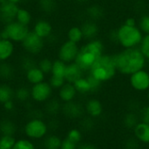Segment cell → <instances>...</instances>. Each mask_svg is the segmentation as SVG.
<instances>
[{
	"label": "cell",
	"instance_id": "6da1fadb",
	"mask_svg": "<svg viewBox=\"0 0 149 149\" xmlns=\"http://www.w3.org/2000/svg\"><path fill=\"white\" fill-rule=\"evenodd\" d=\"M117 72L122 75L130 76L131 74L145 69L148 60L139 49L128 48L113 54Z\"/></svg>",
	"mask_w": 149,
	"mask_h": 149
},
{
	"label": "cell",
	"instance_id": "7a4b0ae2",
	"mask_svg": "<svg viewBox=\"0 0 149 149\" xmlns=\"http://www.w3.org/2000/svg\"><path fill=\"white\" fill-rule=\"evenodd\" d=\"M104 44L100 39L89 40L79 48L75 63L84 72H88L95 62L104 54Z\"/></svg>",
	"mask_w": 149,
	"mask_h": 149
},
{
	"label": "cell",
	"instance_id": "3957f363",
	"mask_svg": "<svg viewBox=\"0 0 149 149\" xmlns=\"http://www.w3.org/2000/svg\"><path fill=\"white\" fill-rule=\"evenodd\" d=\"M117 68L113 57L111 54L104 53L92 66L88 74L101 83L112 80L117 74Z\"/></svg>",
	"mask_w": 149,
	"mask_h": 149
},
{
	"label": "cell",
	"instance_id": "277c9868",
	"mask_svg": "<svg viewBox=\"0 0 149 149\" xmlns=\"http://www.w3.org/2000/svg\"><path fill=\"white\" fill-rule=\"evenodd\" d=\"M143 36L144 34L140 30L138 25L129 26L123 24L115 31L116 42L123 49L139 47Z\"/></svg>",
	"mask_w": 149,
	"mask_h": 149
},
{
	"label": "cell",
	"instance_id": "5b68a950",
	"mask_svg": "<svg viewBox=\"0 0 149 149\" xmlns=\"http://www.w3.org/2000/svg\"><path fill=\"white\" fill-rule=\"evenodd\" d=\"M23 132L26 138L33 141H43L48 135L49 125L41 117L35 116L25 122Z\"/></svg>",
	"mask_w": 149,
	"mask_h": 149
},
{
	"label": "cell",
	"instance_id": "8992f818",
	"mask_svg": "<svg viewBox=\"0 0 149 149\" xmlns=\"http://www.w3.org/2000/svg\"><path fill=\"white\" fill-rule=\"evenodd\" d=\"M2 31L3 38H7L13 43H22L28 33L31 31L28 25L20 24L17 21H12L4 24Z\"/></svg>",
	"mask_w": 149,
	"mask_h": 149
},
{
	"label": "cell",
	"instance_id": "52a82bcc",
	"mask_svg": "<svg viewBox=\"0 0 149 149\" xmlns=\"http://www.w3.org/2000/svg\"><path fill=\"white\" fill-rule=\"evenodd\" d=\"M53 88L48 81H42L32 85L30 88L31 100L37 104H45L52 98Z\"/></svg>",
	"mask_w": 149,
	"mask_h": 149
},
{
	"label": "cell",
	"instance_id": "ba28073f",
	"mask_svg": "<svg viewBox=\"0 0 149 149\" xmlns=\"http://www.w3.org/2000/svg\"><path fill=\"white\" fill-rule=\"evenodd\" d=\"M79 46L78 44L65 40L61 44L58 50V58L65 62V64H70L75 62L76 58L79 52Z\"/></svg>",
	"mask_w": 149,
	"mask_h": 149
},
{
	"label": "cell",
	"instance_id": "9c48e42d",
	"mask_svg": "<svg viewBox=\"0 0 149 149\" xmlns=\"http://www.w3.org/2000/svg\"><path fill=\"white\" fill-rule=\"evenodd\" d=\"M21 45L30 55H38L44 49L45 40L31 31L21 43Z\"/></svg>",
	"mask_w": 149,
	"mask_h": 149
},
{
	"label": "cell",
	"instance_id": "30bf717a",
	"mask_svg": "<svg viewBox=\"0 0 149 149\" xmlns=\"http://www.w3.org/2000/svg\"><path fill=\"white\" fill-rule=\"evenodd\" d=\"M131 87L137 92H148L149 89V72L146 69L140 70L129 76Z\"/></svg>",
	"mask_w": 149,
	"mask_h": 149
},
{
	"label": "cell",
	"instance_id": "8fae6325",
	"mask_svg": "<svg viewBox=\"0 0 149 149\" xmlns=\"http://www.w3.org/2000/svg\"><path fill=\"white\" fill-rule=\"evenodd\" d=\"M19 9L18 4L10 3L7 0L0 3V21L4 24L15 21L17 12Z\"/></svg>",
	"mask_w": 149,
	"mask_h": 149
},
{
	"label": "cell",
	"instance_id": "7c38bea8",
	"mask_svg": "<svg viewBox=\"0 0 149 149\" xmlns=\"http://www.w3.org/2000/svg\"><path fill=\"white\" fill-rule=\"evenodd\" d=\"M61 113L66 118L76 120V119H80L86 112H85V107L81 104L73 100L68 103L62 104Z\"/></svg>",
	"mask_w": 149,
	"mask_h": 149
},
{
	"label": "cell",
	"instance_id": "4fadbf2b",
	"mask_svg": "<svg viewBox=\"0 0 149 149\" xmlns=\"http://www.w3.org/2000/svg\"><path fill=\"white\" fill-rule=\"evenodd\" d=\"M77 95L78 92L72 83L65 82V84L58 90V98L62 104L75 100Z\"/></svg>",
	"mask_w": 149,
	"mask_h": 149
},
{
	"label": "cell",
	"instance_id": "5bb4252c",
	"mask_svg": "<svg viewBox=\"0 0 149 149\" xmlns=\"http://www.w3.org/2000/svg\"><path fill=\"white\" fill-rule=\"evenodd\" d=\"M32 31L36 33L39 38L45 40L52 36L53 31V27L49 21L45 19H39L34 24Z\"/></svg>",
	"mask_w": 149,
	"mask_h": 149
},
{
	"label": "cell",
	"instance_id": "9a60e30c",
	"mask_svg": "<svg viewBox=\"0 0 149 149\" xmlns=\"http://www.w3.org/2000/svg\"><path fill=\"white\" fill-rule=\"evenodd\" d=\"M85 112L91 118L95 119L101 116L103 113V105L100 100L92 98L89 99L85 104Z\"/></svg>",
	"mask_w": 149,
	"mask_h": 149
},
{
	"label": "cell",
	"instance_id": "2e32d148",
	"mask_svg": "<svg viewBox=\"0 0 149 149\" xmlns=\"http://www.w3.org/2000/svg\"><path fill=\"white\" fill-rule=\"evenodd\" d=\"M81 30L84 35V39L89 41L92 39L96 38V37L98 36L99 32H100V28L97 24V23L95 21L93 20H86L81 25Z\"/></svg>",
	"mask_w": 149,
	"mask_h": 149
},
{
	"label": "cell",
	"instance_id": "e0dca14e",
	"mask_svg": "<svg viewBox=\"0 0 149 149\" xmlns=\"http://www.w3.org/2000/svg\"><path fill=\"white\" fill-rule=\"evenodd\" d=\"M83 70L75 63H70L66 65V70L65 73V79L68 83H74L77 79L84 76Z\"/></svg>",
	"mask_w": 149,
	"mask_h": 149
},
{
	"label": "cell",
	"instance_id": "ac0fdd59",
	"mask_svg": "<svg viewBox=\"0 0 149 149\" xmlns=\"http://www.w3.org/2000/svg\"><path fill=\"white\" fill-rule=\"evenodd\" d=\"M15 45L12 41L7 38L0 40V62L8 61L14 54Z\"/></svg>",
	"mask_w": 149,
	"mask_h": 149
},
{
	"label": "cell",
	"instance_id": "d6986e66",
	"mask_svg": "<svg viewBox=\"0 0 149 149\" xmlns=\"http://www.w3.org/2000/svg\"><path fill=\"white\" fill-rule=\"evenodd\" d=\"M134 138L141 143L149 144V124L140 121L133 129Z\"/></svg>",
	"mask_w": 149,
	"mask_h": 149
},
{
	"label": "cell",
	"instance_id": "ffe728a7",
	"mask_svg": "<svg viewBox=\"0 0 149 149\" xmlns=\"http://www.w3.org/2000/svg\"><path fill=\"white\" fill-rule=\"evenodd\" d=\"M45 76L46 75L39 69L38 65H35L25 72V79L31 86L45 81Z\"/></svg>",
	"mask_w": 149,
	"mask_h": 149
},
{
	"label": "cell",
	"instance_id": "44dd1931",
	"mask_svg": "<svg viewBox=\"0 0 149 149\" xmlns=\"http://www.w3.org/2000/svg\"><path fill=\"white\" fill-rule=\"evenodd\" d=\"M63 140L57 134H48L43 140L44 149H60Z\"/></svg>",
	"mask_w": 149,
	"mask_h": 149
},
{
	"label": "cell",
	"instance_id": "7402d4cb",
	"mask_svg": "<svg viewBox=\"0 0 149 149\" xmlns=\"http://www.w3.org/2000/svg\"><path fill=\"white\" fill-rule=\"evenodd\" d=\"M62 102L58 99L52 98L46 103H45V111L47 114L51 116H56L59 112H61Z\"/></svg>",
	"mask_w": 149,
	"mask_h": 149
},
{
	"label": "cell",
	"instance_id": "603a6c76",
	"mask_svg": "<svg viewBox=\"0 0 149 149\" xmlns=\"http://www.w3.org/2000/svg\"><path fill=\"white\" fill-rule=\"evenodd\" d=\"M73 86H75L78 93L79 94H87V93H92V88L91 85L89 82V79L87 76H83L77 79L74 83Z\"/></svg>",
	"mask_w": 149,
	"mask_h": 149
},
{
	"label": "cell",
	"instance_id": "cb8c5ba5",
	"mask_svg": "<svg viewBox=\"0 0 149 149\" xmlns=\"http://www.w3.org/2000/svg\"><path fill=\"white\" fill-rule=\"evenodd\" d=\"M15 90L6 83L0 84V104L3 105L5 102L14 99Z\"/></svg>",
	"mask_w": 149,
	"mask_h": 149
},
{
	"label": "cell",
	"instance_id": "d4e9b609",
	"mask_svg": "<svg viewBox=\"0 0 149 149\" xmlns=\"http://www.w3.org/2000/svg\"><path fill=\"white\" fill-rule=\"evenodd\" d=\"M67 40L73 42L75 44H79L84 40V35L81 30V27L79 25L72 26L67 31Z\"/></svg>",
	"mask_w": 149,
	"mask_h": 149
},
{
	"label": "cell",
	"instance_id": "484cf974",
	"mask_svg": "<svg viewBox=\"0 0 149 149\" xmlns=\"http://www.w3.org/2000/svg\"><path fill=\"white\" fill-rule=\"evenodd\" d=\"M17 132V126L14 121L4 119L0 121V134L1 135H15Z\"/></svg>",
	"mask_w": 149,
	"mask_h": 149
},
{
	"label": "cell",
	"instance_id": "4316f807",
	"mask_svg": "<svg viewBox=\"0 0 149 149\" xmlns=\"http://www.w3.org/2000/svg\"><path fill=\"white\" fill-rule=\"evenodd\" d=\"M86 15L88 16L90 20L97 22L104 16V10L100 5L92 4L86 9Z\"/></svg>",
	"mask_w": 149,
	"mask_h": 149
},
{
	"label": "cell",
	"instance_id": "83f0119b",
	"mask_svg": "<svg viewBox=\"0 0 149 149\" xmlns=\"http://www.w3.org/2000/svg\"><path fill=\"white\" fill-rule=\"evenodd\" d=\"M66 65H67V64H65V62H63L62 60H60L58 58L53 60L52 67V72H51V74L50 75L56 76V77L65 78Z\"/></svg>",
	"mask_w": 149,
	"mask_h": 149
},
{
	"label": "cell",
	"instance_id": "f1b7e54d",
	"mask_svg": "<svg viewBox=\"0 0 149 149\" xmlns=\"http://www.w3.org/2000/svg\"><path fill=\"white\" fill-rule=\"evenodd\" d=\"M32 19V16L31 13L30 12V10H28L25 8H21L19 7L17 12V16H16V21L19 22L20 24H23L24 25H28L31 24Z\"/></svg>",
	"mask_w": 149,
	"mask_h": 149
},
{
	"label": "cell",
	"instance_id": "f546056e",
	"mask_svg": "<svg viewBox=\"0 0 149 149\" xmlns=\"http://www.w3.org/2000/svg\"><path fill=\"white\" fill-rule=\"evenodd\" d=\"M14 99L21 103H25L31 100V91L30 88L26 86H20L15 90Z\"/></svg>",
	"mask_w": 149,
	"mask_h": 149
},
{
	"label": "cell",
	"instance_id": "4dcf8cb0",
	"mask_svg": "<svg viewBox=\"0 0 149 149\" xmlns=\"http://www.w3.org/2000/svg\"><path fill=\"white\" fill-rule=\"evenodd\" d=\"M140 117L134 113H127L123 119V125L128 129H134L135 126L140 122Z\"/></svg>",
	"mask_w": 149,
	"mask_h": 149
},
{
	"label": "cell",
	"instance_id": "1f68e13d",
	"mask_svg": "<svg viewBox=\"0 0 149 149\" xmlns=\"http://www.w3.org/2000/svg\"><path fill=\"white\" fill-rule=\"evenodd\" d=\"M14 75L13 67L6 62H0V79L3 80L10 79Z\"/></svg>",
	"mask_w": 149,
	"mask_h": 149
},
{
	"label": "cell",
	"instance_id": "d6a6232c",
	"mask_svg": "<svg viewBox=\"0 0 149 149\" xmlns=\"http://www.w3.org/2000/svg\"><path fill=\"white\" fill-rule=\"evenodd\" d=\"M12 149H37V147L33 141L26 137H22L16 140Z\"/></svg>",
	"mask_w": 149,
	"mask_h": 149
},
{
	"label": "cell",
	"instance_id": "836d02e7",
	"mask_svg": "<svg viewBox=\"0 0 149 149\" xmlns=\"http://www.w3.org/2000/svg\"><path fill=\"white\" fill-rule=\"evenodd\" d=\"M38 6L40 10L45 13H52L57 7L55 0H38Z\"/></svg>",
	"mask_w": 149,
	"mask_h": 149
},
{
	"label": "cell",
	"instance_id": "e575fe53",
	"mask_svg": "<svg viewBox=\"0 0 149 149\" xmlns=\"http://www.w3.org/2000/svg\"><path fill=\"white\" fill-rule=\"evenodd\" d=\"M16 138L13 135H1L0 136V149H12Z\"/></svg>",
	"mask_w": 149,
	"mask_h": 149
},
{
	"label": "cell",
	"instance_id": "d590c367",
	"mask_svg": "<svg viewBox=\"0 0 149 149\" xmlns=\"http://www.w3.org/2000/svg\"><path fill=\"white\" fill-rule=\"evenodd\" d=\"M52 63H53V60H52V59H50L48 58H43L38 62L37 65L39 67V69L45 75H48V74H51Z\"/></svg>",
	"mask_w": 149,
	"mask_h": 149
},
{
	"label": "cell",
	"instance_id": "8d00e7d4",
	"mask_svg": "<svg viewBox=\"0 0 149 149\" xmlns=\"http://www.w3.org/2000/svg\"><path fill=\"white\" fill-rule=\"evenodd\" d=\"M65 138L67 140H69L70 141L79 145V144H80V142L82 141V133L78 128H72L71 130L68 131Z\"/></svg>",
	"mask_w": 149,
	"mask_h": 149
},
{
	"label": "cell",
	"instance_id": "74e56055",
	"mask_svg": "<svg viewBox=\"0 0 149 149\" xmlns=\"http://www.w3.org/2000/svg\"><path fill=\"white\" fill-rule=\"evenodd\" d=\"M138 27L143 34H149V13L143 14L138 22Z\"/></svg>",
	"mask_w": 149,
	"mask_h": 149
},
{
	"label": "cell",
	"instance_id": "f35d334b",
	"mask_svg": "<svg viewBox=\"0 0 149 149\" xmlns=\"http://www.w3.org/2000/svg\"><path fill=\"white\" fill-rule=\"evenodd\" d=\"M139 49L146 58V59L149 61V34H144L143 38L139 45Z\"/></svg>",
	"mask_w": 149,
	"mask_h": 149
},
{
	"label": "cell",
	"instance_id": "ab89813d",
	"mask_svg": "<svg viewBox=\"0 0 149 149\" xmlns=\"http://www.w3.org/2000/svg\"><path fill=\"white\" fill-rule=\"evenodd\" d=\"M48 82L50 83L51 86L54 89V90H58L60 87H62L65 84V78L62 77H56V76H52L50 75L49 80Z\"/></svg>",
	"mask_w": 149,
	"mask_h": 149
},
{
	"label": "cell",
	"instance_id": "60d3db41",
	"mask_svg": "<svg viewBox=\"0 0 149 149\" xmlns=\"http://www.w3.org/2000/svg\"><path fill=\"white\" fill-rule=\"evenodd\" d=\"M35 65H37L35 60L32 59V58H30V57L24 58L22 60V62H21V66H22V68H23V70H24V72H26L27 70L31 69V67H33V66H35Z\"/></svg>",
	"mask_w": 149,
	"mask_h": 149
},
{
	"label": "cell",
	"instance_id": "b9f144b4",
	"mask_svg": "<svg viewBox=\"0 0 149 149\" xmlns=\"http://www.w3.org/2000/svg\"><path fill=\"white\" fill-rule=\"evenodd\" d=\"M140 120L149 124V106H146L142 107V109L141 110Z\"/></svg>",
	"mask_w": 149,
	"mask_h": 149
},
{
	"label": "cell",
	"instance_id": "7bdbcfd3",
	"mask_svg": "<svg viewBox=\"0 0 149 149\" xmlns=\"http://www.w3.org/2000/svg\"><path fill=\"white\" fill-rule=\"evenodd\" d=\"M124 149H139V141L135 138L128 139L125 143Z\"/></svg>",
	"mask_w": 149,
	"mask_h": 149
},
{
	"label": "cell",
	"instance_id": "ee69618b",
	"mask_svg": "<svg viewBox=\"0 0 149 149\" xmlns=\"http://www.w3.org/2000/svg\"><path fill=\"white\" fill-rule=\"evenodd\" d=\"M78 145L70 141L69 140H67L66 138L63 140L62 141V145H61V148L60 149H77Z\"/></svg>",
	"mask_w": 149,
	"mask_h": 149
},
{
	"label": "cell",
	"instance_id": "f6af8a7d",
	"mask_svg": "<svg viewBox=\"0 0 149 149\" xmlns=\"http://www.w3.org/2000/svg\"><path fill=\"white\" fill-rule=\"evenodd\" d=\"M3 107L6 112H12L15 109V103H14L13 100H9V101L5 102L4 104H3Z\"/></svg>",
	"mask_w": 149,
	"mask_h": 149
},
{
	"label": "cell",
	"instance_id": "bcb514c9",
	"mask_svg": "<svg viewBox=\"0 0 149 149\" xmlns=\"http://www.w3.org/2000/svg\"><path fill=\"white\" fill-rule=\"evenodd\" d=\"M124 24H127V25H129V26H136L137 25V21H136V19L134 17H129L126 18Z\"/></svg>",
	"mask_w": 149,
	"mask_h": 149
},
{
	"label": "cell",
	"instance_id": "7dc6e473",
	"mask_svg": "<svg viewBox=\"0 0 149 149\" xmlns=\"http://www.w3.org/2000/svg\"><path fill=\"white\" fill-rule=\"evenodd\" d=\"M77 149H98L94 145L90 144V143H83V144H79Z\"/></svg>",
	"mask_w": 149,
	"mask_h": 149
},
{
	"label": "cell",
	"instance_id": "c3c4849f",
	"mask_svg": "<svg viewBox=\"0 0 149 149\" xmlns=\"http://www.w3.org/2000/svg\"><path fill=\"white\" fill-rule=\"evenodd\" d=\"M7 1L10 2V3H16V4H18V3H21L23 0H7Z\"/></svg>",
	"mask_w": 149,
	"mask_h": 149
},
{
	"label": "cell",
	"instance_id": "681fc988",
	"mask_svg": "<svg viewBox=\"0 0 149 149\" xmlns=\"http://www.w3.org/2000/svg\"><path fill=\"white\" fill-rule=\"evenodd\" d=\"M147 98H148V100H149V89L148 90V92H147Z\"/></svg>",
	"mask_w": 149,
	"mask_h": 149
},
{
	"label": "cell",
	"instance_id": "f907efd6",
	"mask_svg": "<svg viewBox=\"0 0 149 149\" xmlns=\"http://www.w3.org/2000/svg\"><path fill=\"white\" fill-rule=\"evenodd\" d=\"M3 39V35H2V31H0V40Z\"/></svg>",
	"mask_w": 149,
	"mask_h": 149
},
{
	"label": "cell",
	"instance_id": "816d5d0a",
	"mask_svg": "<svg viewBox=\"0 0 149 149\" xmlns=\"http://www.w3.org/2000/svg\"><path fill=\"white\" fill-rule=\"evenodd\" d=\"M4 1H5V0H0V3H3V2H4Z\"/></svg>",
	"mask_w": 149,
	"mask_h": 149
}]
</instances>
